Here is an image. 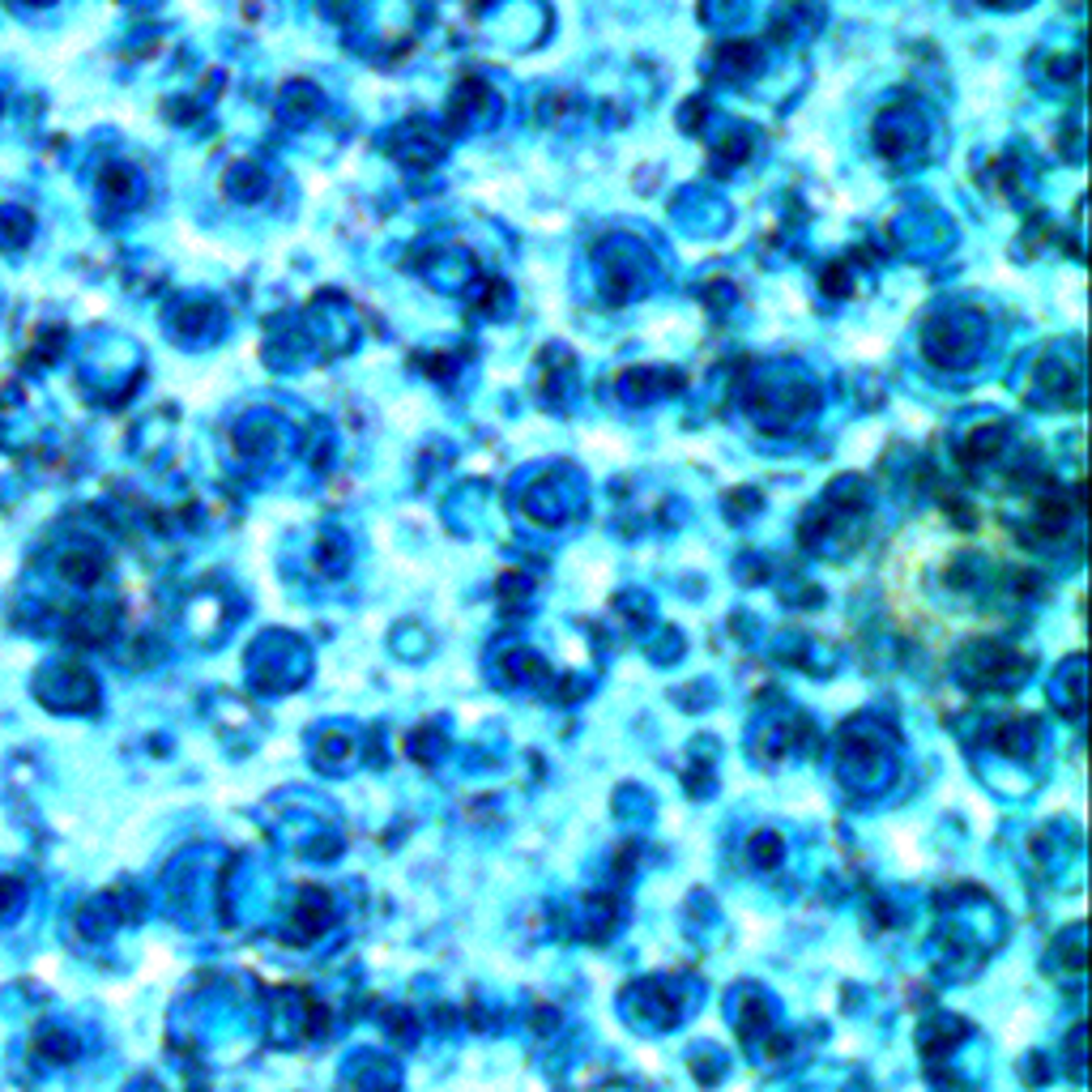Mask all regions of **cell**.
Segmentation results:
<instances>
[]
</instances>
